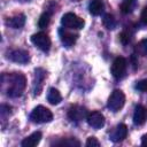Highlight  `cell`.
<instances>
[{
    "mask_svg": "<svg viewBox=\"0 0 147 147\" xmlns=\"http://www.w3.org/2000/svg\"><path fill=\"white\" fill-rule=\"evenodd\" d=\"M9 86L7 87L6 92L8 96L17 98L22 95L25 86H26V78L21 72H14L9 75Z\"/></svg>",
    "mask_w": 147,
    "mask_h": 147,
    "instance_id": "1",
    "label": "cell"
},
{
    "mask_svg": "<svg viewBox=\"0 0 147 147\" xmlns=\"http://www.w3.org/2000/svg\"><path fill=\"white\" fill-rule=\"evenodd\" d=\"M30 119L34 123H48L53 119V114L48 108L37 106L30 114Z\"/></svg>",
    "mask_w": 147,
    "mask_h": 147,
    "instance_id": "2",
    "label": "cell"
},
{
    "mask_svg": "<svg viewBox=\"0 0 147 147\" xmlns=\"http://www.w3.org/2000/svg\"><path fill=\"white\" fill-rule=\"evenodd\" d=\"M124 103H125V95H124V93L121 90H114L113 93L110 94V96L108 98L107 107L111 111L116 113V111H118L119 109L123 108Z\"/></svg>",
    "mask_w": 147,
    "mask_h": 147,
    "instance_id": "3",
    "label": "cell"
},
{
    "mask_svg": "<svg viewBox=\"0 0 147 147\" xmlns=\"http://www.w3.org/2000/svg\"><path fill=\"white\" fill-rule=\"evenodd\" d=\"M61 23L64 28L67 29H75V30H80L84 28L85 22L83 18H80L79 16H77L74 13H67L62 16Z\"/></svg>",
    "mask_w": 147,
    "mask_h": 147,
    "instance_id": "4",
    "label": "cell"
},
{
    "mask_svg": "<svg viewBox=\"0 0 147 147\" xmlns=\"http://www.w3.org/2000/svg\"><path fill=\"white\" fill-rule=\"evenodd\" d=\"M31 41L34 46H37L42 52H47L51 48V39L45 32H38L32 34Z\"/></svg>",
    "mask_w": 147,
    "mask_h": 147,
    "instance_id": "5",
    "label": "cell"
},
{
    "mask_svg": "<svg viewBox=\"0 0 147 147\" xmlns=\"http://www.w3.org/2000/svg\"><path fill=\"white\" fill-rule=\"evenodd\" d=\"M126 70V60L122 56H118L114 60L113 64H111V75L114 76V78L119 79L124 76Z\"/></svg>",
    "mask_w": 147,
    "mask_h": 147,
    "instance_id": "6",
    "label": "cell"
},
{
    "mask_svg": "<svg viewBox=\"0 0 147 147\" xmlns=\"http://www.w3.org/2000/svg\"><path fill=\"white\" fill-rule=\"evenodd\" d=\"M86 121H87V124L90 126H92L93 129H101L103 125H105V116L103 114H101L100 111H91L87 114L86 116Z\"/></svg>",
    "mask_w": 147,
    "mask_h": 147,
    "instance_id": "7",
    "label": "cell"
},
{
    "mask_svg": "<svg viewBox=\"0 0 147 147\" xmlns=\"http://www.w3.org/2000/svg\"><path fill=\"white\" fill-rule=\"evenodd\" d=\"M7 57L10 59L11 61L16 62V63H22V64L26 63L30 60L29 53L24 49H13V51L8 52Z\"/></svg>",
    "mask_w": 147,
    "mask_h": 147,
    "instance_id": "8",
    "label": "cell"
},
{
    "mask_svg": "<svg viewBox=\"0 0 147 147\" xmlns=\"http://www.w3.org/2000/svg\"><path fill=\"white\" fill-rule=\"evenodd\" d=\"M126 136H127V126L122 123V124H118L114 129V131L110 133V137L109 138L114 142H119V141L124 140L126 138Z\"/></svg>",
    "mask_w": 147,
    "mask_h": 147,
    "instance_id": "9",
    "label": "cell"
},
{
    "mask_svg": "<svg viewBox=\"0 0 147 147\" xmlns=\"http://www.w3.org/2000/svg\"><path fill=\"white\" fill-rule=\"evenodd\" d=\"M87 116V111L85 108L80 107V106H72L69 111H68V117L72 121V122H79L83 118H85Z\"/></svg>",
    "mask_w": 147,
    "mask_h": 147,
    "instance_id": "10",
    "label": "cell"
},
{
    "mask_svg": "<svg viewBox=\"0 0 147 147\" xmlns=\"http://www.w3.org/2000/svg\"><path fill=\"white\" fill-rule=\"evenodd\" d=\"M147 119V109L141 106V105H138L134 109V113H133V123L136 125H142Z\"/></svg>",
    "mask_w": 147,
    "mask_h": 147,
    "instance_id": "11",
    "label": "cell"
},
{
    "mask_svg": "<svg viewBox=\"0 0 147 147\" xmlns=\"http://www.w3.org/2000/svg\"><path fill=\"white\" fill-rule=\"evenodd\" d=\"M59 32H60L61 42H62L65 47H71V46L76 42V40H77V38H78L77 34L70 33V32H68V31H64L63 29H61Z\"/></svg>",
    "mask_w": 147,
    "mask_h": 147,
    "instance_id": "12",
    "label": "cell"
},
{
    "mask_svg": "<svg viewBox=\"0 0 147 147\" xmlns=\"http://www.w3.org/2000/svg\"><path fill=\"white\" fill-rule=\"evenodd\" d=\"M41 139V132L37 131V132H33L32 134H30L29 137L24 138L21 142V145L23 147H33V146H37L39 144Z\"/></svg>",
    "mask_w": 147,
    "mask_h": 147,
    "instance_id": "13",
    "label": "cell"
},
{
    "mask_svg": "<svg viewBox=\"0 0 147 147\" xmlns=\"http://www.w3.org/2000/svg\"><path fill=\"white\" fill-rule=\"evenodd\" d=\"M7 25L13 29H20L25 24V15L24 14H17L10 18L7 20Z\"/></svg>",
    "mask_w": 147,
    "mask_h": 147,
    "instance_id": "14",
    "label": "cell"
},
{
    "mask_svg": "<svg viewBox=\"0 0 147 147\" xmlns=\"http://www.w3.org/2000/svg\"><path fill=\"white\" fill-rule=\"evenodd\" d=\"M62 100V96L60 94V92L54 88V87H51L47 92V101L51 103V105H57L60 103Z\"/></svg>",
    "mask_w": 147,
    "mask_h": 147,
    "instance_id": "15",
    "label": "cell"
},
{
    "mask_svg": "<svg viewBox=\"0 0 147 147\" xmlns=\"http://www.w3.org/2000/svg\"><path fill=\"white\" fill-rule=\"evenodd\" d=\"M88 9L92 15L98 16L103 10V2L101 0H91V2L88 5Z\"/></svg>",
    "mask_w": 147,
    "mask_h": 147,
    "instance_id": "16",
    "label": "cell"
},
{
    "mask_svg": "<svg viewBox=\"0 0 147 147\" xmlns=\"http://www.w3.org/2000/svg\"><path fill=\"white\" fill-rule=\"evenodd\" d=\"M134 53L138 54V55H141V56H146V55H147V38L140 40V41L136 45V47H134Z\"/></svg>",
    "mask_w": 147,
    "mask_h": 147,
    "instance_id": "17",
    "label": "cell"
},
{
    "mask_svg": "<svg viewBox=\"0 0 147 147\" xmlns=\"http://www.w3.org/2000/svg\"><path fill=\"white\" fill-rule=\"evenodd\" d=\"M102 23H103L105 28H107L109 30H111L116 26V20L114 18V16L111 14H106L102 18Z\"/></svg>",
    "mask_w": 147,
    "mask_h": 147,
    "instance_id": "18",
    "label": "cell"
},
{
    "mask_svg": "<svg viewBox=\"0 0 147 147\" xmlns=\"http://www.w3.org/2000/svg\"><path fill=\"white\" fill-rule=\"evenodd\" d=\"M56 146H64V147H75V146H80V142L74 138H68V139H63L61 141L55 142Z\"/></svg>",
    "mask_w": 147,
    "mask_h": 147,
    "instance_id": "19",
    "label": "cell"
},
{
    "mask_svg": "<svg viewBox=\"0 0 147 147\" xmlns=\"http://www.w3.org/2000/svg\"><path fill=\"white\" fill-rule=\"evenodd\" d=\"M49 21H51V13H49L48 10H46V11L42 13V14L40 15V17H39V21H38L39 28H41V29L46 28V26L49 24Z\"/></svg>",
    "mask_w": 147,
    "mask_h": 147,
    "instance_id": "20",
    "label": "cell"
},
{
    "mask_svg": "<svg viewBox=\"0 0 147 147\" xmlns=\"http://www.w3.org/2000/svg\"><path fill=\"white\" fill-rule=\"evenodd\" d=\"M85 145L87 147H99L100 146V142H99V140L95 137H90V138H87Z\"/></svg>",
    "mask_w": 147,
    "mask_h": 147,
    "instance_id": "21",
    "label": "cell"
},
{
    "mask_svg": "<svg viewBox=\"0 0 147 147\" xmlns=\"http://www.w3.org/2000/svg\"><path fill=\"white\" fill-rule=\"evenodd\" d=\"M136 88L138 91H141V92H147V79H142V80L137 82Z\"/></svg>",
    "mask_w": 147,
    "mask_h": 147,
    "instance_id": "22",
    "label": "cell"
},
{
    "mask_svg": "<svg viewBox=\"0 0 147 147\" xmlns=\"http://www.w3.org/2000/svg\"><path fill=\"white\" fill-rule=\"evenodd\" d=\"M121 10H122V13H124V14L130 13V11H131V6H130V2L125 1L124 3H122V5H121Z\"/></svg>",
    "mask_w": 147,
    "mask_h": 147,
    "instance_id": "23",
    "label": "cell"
},
{
    "mask_svg": "<svg viewBox=\"0 0 147 147\" xmlns=\"http://www.w3.org/2000/svg\"><path fill=\"white\" fill-rule=\"evenodd\" d=\"M140 21L142 24L147 25V7H145L141 11V15H140Z\"/></svg>",
    "mask_w": 147,
    "mask_h": 147,
    "instance_id": "24",
    "label": "cell"
},
{
    "mask_svg": "<svg viewBox=\"0 0 147 147\" xmlns=\"http://www.w3.org/2000/svg\"><path fill=\"white\" fill-rule=\"evenodd\" d=\"M119 39H121V41H122L123 44H127V42L130 41V34L126 33V32H122V33L119 34Z\"/></svg>",
    "mask_w": 147,
    "mask_h": 147,
    "instance_id": "25",
    "label": "cell"
},
{
    "mask_svg": "<svg viewBox=\"0 0 147 147\" xmlns=\"http://www.w3.org/2000/svg\"><path fill=\"white\" fill-rule=\"evenodd\" d=\"M141 145L142 146H147V134H144L141 137Z\"/></svg>",
    "mask_w": 147,
    "mask_h": 147,
    "instance_id": "26",
    "label": "cell"
},
{
    "mask_svg": "<svg viewBox=\"0 0 147 147\" xmlns=\"http://www.w3.org/2000/svg\"><path fill=\"white\" fill-rule=\"evenodd\" d=\"M125 1H127V2H132L133 0H125Z\"/></svg>",
    "mask_w": 147,
    "mask_h": 147,
    "instance_id": "27",
    "label": "cell"
}]
</instances>
